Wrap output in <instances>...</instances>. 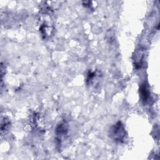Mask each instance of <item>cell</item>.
Wrapping results in <instances>:
<instances>
[{
	"label": "cell",
	"instance_id": "6da1fadb",
	"mask_svg": "<svg viewBox=\"0 0 160 160\" xmlns=\"http://www.w3.org/2000/svg\"><path fill=\"white\" fill-rule=\"evenodd\" d=\"M110 136L118 142H122L126 138V131L123 124L119 121L110 129Z\"/></svg>",
	"mask_w": 160,
	"mask_h": 160
},
{
	"label": "cell",
	"instance_id": "7a4b0ae2",
	"mask_svg": "<svg viewBox=\"0 0 160 160\" xmlns=\"http://www.w3.org/2000/svg\"><path fill=\"white\" fill-rule=\"evenodd\" d=\"M39 31L44 38L48 37L51 35L52 32V24L49 16L45 17V19L44 18L43 21L40 23Z\"/></svg>",
	"mask_w": 160,
	"mask_h": 160
},
{
	"label": "cell",
	"instance_id": "3957f363",
	"mask_svg": "<svg viewBox=\"0 0 160 160\" xmlns=\"http://www.w3.org/2000/svg\"><path fill=\"white\" fill-rule=\"evenodd\" d=\"M140 94L142 100L144 102H147L149 98V92L145 84H142L140 88Z\"/></svg>",
	"mask_w": 160,
	"mask_h": 160
},
{
	"label": "cell",
	"instance_id": "277c9868",
	"mask_svg": "<svg viewBox=\"0 0 160 160\" xmlns=\"http://www.w3.org/2000/svg\"><path fill=\"white\" fill-rule=\"evenodd\" d=\"M9 125H10V122L6 118H4V119H2L1 126V132H3L4 131L5 132L6 131H7L9 127Z\"/></svg>",
	"mask_w": 160,
	"mask_h": 160
}]
</instances>
